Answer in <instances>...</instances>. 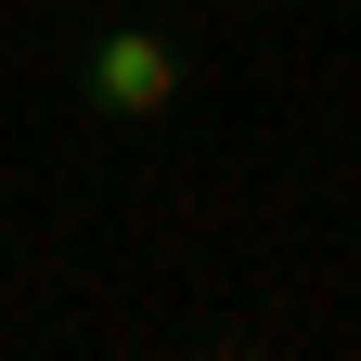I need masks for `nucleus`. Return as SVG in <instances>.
<instances>
[{
	"instance_id": "1",
	"label": "nucleus",
	"mask_w": 361,
	"mask_h": 361,
	"mask_svg": "<svg viewBox=\"0 0 361 361\" xmlns=\"http://www.w3.org/2000/svg\"><path fill=\"white\" fill-rule=\"evenodd\" d=\"M180 39L168 26H90L78 39V116L90 129H155L168 104H180Z\"/></svg>"
}]
</instances>
